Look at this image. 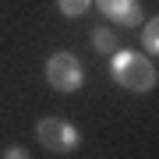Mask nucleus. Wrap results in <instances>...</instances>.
<instances>
[{"instance_id":"20e7f679","label":"nucleus","mask_w":159,"mask_h":159,"mask_svg":"<svg viewBox=\"0 0 159 159\" xmlns=\"http://www.w3.org/2000/svg\"><path fill=\"white\" fill-rule=\"evenodd\" d=\"M96 7H99L106 18H113V21L127 25V29L142 25V4H134V0H99Z\"/></svg>"},{"instance_id":"0eeeda50","label":"nucleus","mask_w":159,"mask_h":159,"mask_svg":"<svg viewBox=\"0 0 159 159\" xmlns=\"http://www.w3.org/2000/svg\"><path fill=\"white\" fill-rule=\"evenodd\" d=\"M89 7H92L89 0H60V14L64 18H81Z\"/></svg>"},{"instance_id":"f257e3e1","label":"nucleus","mask_w":159,"mask_h":159,"mask_svg":"<svg viewBox=\"0 0 159 159\" xmlns=\"http://www.w3.org/2000/svg\"><path fill=\"white\" fill-rule=\"evenodd\" d=\"M110 74H113V81L124 85L127 92H152L156 81H159L156 64L148 57H142V53H131V50H117L113 53Z\"/></svg>"},{"instance_id":"f03ea898","label":"nucleus","mask_w":159,"mask_h":159,"mask_svg":"<svg viewBox=\"0 0 159 159\" xmlns=\"http://www.w3.org/2000/svg\"><path fill=\"white\" fill-rule=\"evenodd\" d=\"M46 81H50V89L71 96V92H78L81 85H85V71H81V64H78L74 53L60 50V53L50 57V64H46Z\"/></svg>"},{"instance_id":"39448f33","label":"nucleus","mask_w":159,"mask_h":159,"mask_svg":"<svg viewBox=\"0 0 159 159\" xmlns=\"http://www.w3.org/2000/svg\"><path fill=\"white\" fill-rule=\"evenodd\" d=\"M92 46H96L99 53H106V57H113V53H117V35H113V29H96V32H92Z\"/></svg>"},{"instance_id":"7ed1b4c3","label":"nucleus","mask_w":159,"mask_h":159,"mask_svg":"<svg viewBox=\"0 0 159 159\" xmlns=\"http://www.w3.org/2000/svg\"><path fill=\"white\" fill-rule=\"evenodd\" d=\"M35 134H39V145H43V148H50V152H57V156L74 152V148L81 145L78 127H71L67 120H60V117H46V120H39Z\"/></svg>"},{"instance_id":"6e6552de","label":"nucleus","mask_w":159,"mask_h":159,"mask_svg":"<svg viewBox=\"0 0 159 159\" xmlns=\"http://www.w3.org/2000/svg\"><path fill=\"white\" fill-rule=\"evenodd\" d=\"M0 159H32V156H29V148H21V145H7L4 152H0Z\"/></svg>"},{"instance_id":"423d86ee","label":"nucleus","mask_w":159,"mask_h":159,"mask_svg":"<svg viewBox=\"0 0 159 159\" xmlns=\"http://www.w3.org/2000/svg\"><path fill=\"white\" fill-rule=\"evenodd\" d=\"M142 43H145V50L152 53V57L159 53V21H156V14H152V21L142 29Z\"/></svg>"}]
</instances>
